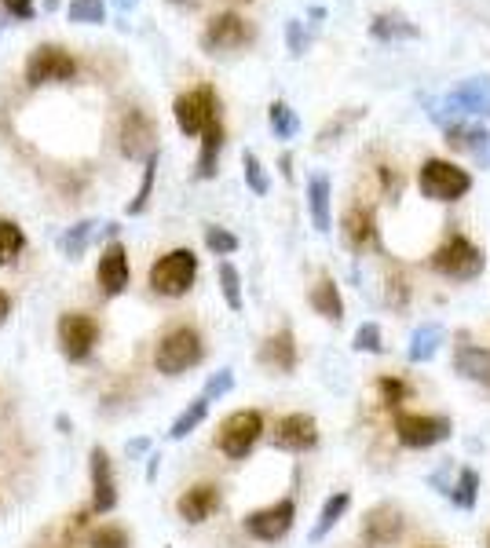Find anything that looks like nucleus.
I'll list each match as a JSON object with an SVG mask.
<instances>
[{
  "label": "nucleus",
  "instance_id": "9d476101",
  "mask_svg": "<svg viewBox=\"0 0 490 548\" xmlns=\"http://www.w3.org/2000/svg\"><path fill=\"white\" fill-rule=\"evenodd\" d=\"M253 37H256V30L242 19V15H235V11H224V15H216V19L205 26L202 48L209 55L235 52V48H245V44L253 41Z\"/></svg>",
  "mask_w": 490,
  "mask_h": 548
},
{
  "label": "nucleus",
  "instance_id": "a19ab883",
  "mask_svg": "<svg viewBox=\"0 0 490 548\" xmlns=\"http://www.w3.org/2000/svg\"><path fill=\"white\" fill-rule=\"evenodd\" d=\"M472 158L480 161V165H490V132L487 128H472L469 132V147H465Z\"/></svg>",
  "mask_w": 490,
  "mask_h": 548
},
{
  "label": "nucleus",
  "instance_id": "c03bdc74",
  "mask_svg": "<svg viewBox=\"0 0 490 548\" xmlns=\"http://www.w3.org/2000/svg\"><path fill=\"white\" fill-rule=\"evenodd\" d=\"M0 4H4V11H8L11 19L30 22L33 15H37V8H33V0H0Z\"/></svg>",
  "mask_w": 490,
  "mask_h": 548
},
{
  "label": "nucleus",
  "instance_id": "4468645a",
  "mask_svg": "<svg viewBox=\"0 0 490 548\" xmlns=\"http://www.w3.org/2000/svg\"><path fill=\"white\" fill-rule=\"evenodd\" d=\"M271 443H275L278 450H289V454H304V450H311V446L319 443V424H315V417H308V413H289V417H282V421L275 424Z\"/></svg>",
  "mask_w": 490,
  "mask_h": 548
},
{
  "label": "nucleus",
  "instance_id": "393cba45",
  "mask_svg": "<svg viewBox=\"0 0 490 548\" xmlns=\"http://www.w3.org/2000/svg\"><path fill=\"white\" fill-rule=\"evenodd\" d=\"M311 307L319 311L326 322H341L344 318V300H341V289H337V282L333 278H319V282L311 285Z\"/></svg>",
  "mask_w": 490,
  "mask_h": 548
},
{
  "label": "nucleus",
  "instance_id": "4c0bfd02",
  "mask_svg": "<svg viewBox=\"0 0 490 548\" xmlns=\"http://www.w3.org/2000/svg\"><path fill=\"white\" fill-rule=\"evenodd\" d=\"M231 388H235V369H216L213 377L205 380V391H202V395L209 402H213V399H224V395Z\"/></svg>",
  "mask_w": 490,
  "mask_h": 548
},
{
  "label": "nucleus",
  "instance_id": "9b49d317",
  "mask_svg": "<svg viewBox=\"0 0 490 548\" xmlns=\"http://www.w3.org/2000/svg\"><path fill=\"white\" fill-rule=\"evenodd\" d=\"M293 519H297V505L293 501H275V505H267V508H256V512H249L245 516V530L253 534L256 541H282L293 530Z\"/></svg>",
  "mask_w": 490,
  "mask_h": 548
},
{
  "label": "nucleus",
  "instance_id": "a878e982",
  "mask_svg": "<svg viewBox=\"0 0 490 548\" xmlns=\"http://www.w3.org/2000/svg\"><path fill=\"white\" fill-rule=\"evenodd\" d=\"M443 337H447V329L439 326V322H425V326L414 329V337H410V362H428L432 355L439 351V344H443Z\"/></svg>",
  "mask_w": 490,
  "mask_h": 548
},
{
  "label": "nucleus",
  "instance_id": "79ce46f5",
  "mask_svg": "<svg viewBox=\"0 0 490 548\" xmlns=\"http://www.w3.org/2000/svg\"><path fill=\"white\" fill-rule=\"evenodd\" d=\"M88 545L92 548H128V538H125V530H118V527H99Z\"/></svg>",
  "mask_w": 490,
  "mask_h": 548
},
{
  "label": "nucleus",
  "instance_id": "6e6552de",
  "mask_svg": "<svg viewBox=\"0 0 490 548\" xmlns=\"http://www.w3.org/2000/svg\"><path fill=\"white\" fill-rule=\"evenodd\" d=\"M260 435H264V417H260L256 410H238V413H231L224 424H220L216 446H220L231 461H242V457L256 446Z\"/></svg>",
  "mask_w": 490,
  "mask_h": 548
},
{
  "label": "nucleus",
  "instance_id": "c9c22d12",
  "mask_svg": "<svg viewBox=\"0 0 490 548\" xmlns=\"http://www.w3.org/2000/svg\"><path fill=\"white\" fill-rule=\"evenodd\" d=\"M205 249L216 256H231L238 253V238L227 227H205Z\"/></svg>",
  "mask_w": 490,
  "mask_h": 548
},
{
  "label": "nucleus",
  "instance_id": "37998d69",
  "mask_svg": "<svg viewBox=\"0 0 490 548\" xmlns=\"http://www.w3.org/2000/svg\"><path fill=\"white\" fill-rule=\"evenodd\" d=\"M377 391H381L384 406H399V402L406 399V384H403V380H395V377H381V380H377Z\"/></svg>",
  "mask_w": 490,
  "mask_h": 548
},
{
  "label": "nucleus",
  "instance_id": "72a5a7b5",
  "mask_svg": "<svg viewBox=\"0 0 490 548\" xmlns=\"http://www.w3.org/2000/svg\"><path fill=\"white\" fill-rule=\"evenodd\" d=\"M66 15H70V22H81V26H99L107 19V4L103 0H70Z\"/></svg>",
  "mask_w": 490,
  "mask_h": 548
},
{
  "label": "nucleus",
  "instance_id": "c85d7f7f",
  "mask_svg": "<svg viewBox=\"0 0 490 548\" xmlns=\"http://www.w3.org/2000/svg\"><path fill=\"white\" fill-rule=\"evenodd\" d=\"M205 413H209V399H205V395H198V399L187 402V410H183L180 417L172 421V428H169V439H172V443L187 439V435H191L194 428H198V424L205 421Z\"/></svg>",
  "mask_w": 490,
  "mask_h": 548
},
{
  "label": "nucleus",
  "instance_id": "39448f33",
  "mask_svg": "<svg viewBox=\"0 0 490 548\" xmlns=\"http://www.w3.org/2000/svg\"><path fill=\"white\" fill-rule=\"evenodd\" d=\"M432 267H436L443 278L472 282V278H480V271H483V253L469 242V238L454 234V238H447V242L432 253Z\"/></svg>",
  "mask_w": 490,
  "mask_h": 548
},
{
  "label": "nucleus",
  "instance_id": "f03ea898",
  "mask_svg": "<svg viewBox=\"0 0 490 548\" xmlns=\"http://www.w3.org/2000/svg\"><path fill=\"white\" fill-rule=\"evenodd\" d=\"M202 355H205L202 337H198L194 329L180 326V329H172V333H165V337L158 340L154 366H158V373H165V377H180V373H187V369L198 366Z\"/></svg>",
  "mask_w": 490,
  "mask_h": 548
},
{
  "label": "nucleus",
  "instance_id": "6ab92c4d",
  "mask_svg": "<svg viewBox=\"0 0 490 548\" xmlns=\"http://www.w3.org/2000/svg\"><path fill=\"white\" fill-rule=\"evenodd\" d=\"M330 176H322V172H315L308 180V212H311V223H315V231L319 234H330L333 227V216H330Z\"/></svg>",
  "mask_w": 490,
  "mask_h": 548
},
{
  "label": "nucleus",
  "instance_id": "09e8293b",
  "mask_svg": "<svg viewBox=\"0 0 490 548\" xmlns=\"http://www.w3.org/2000/svg\"><path fill=\"white\" fill-rule=\"evenodd\" d=\"M147 439H132V443H128V454H143V450H147Z\"/></svg>",
  "mask_w": 490,
  "mask_h": 548
},
{
  "label": "nucleus",
  "instance_id": "f8f14e48",
  "mask_svg": "<svg viewBox=\"0 0 490 548\" xmlns=\"http://www.w3.org/2000/svg\"><path fill=\"white\" fill-rule=\"evenodd\" d=\"M96 337H99V326L96 318L88 315H77V311H66L59 318V348L70 362H85L96 348Z\"/></svg>",
  "mask_w": 490,
  "mask_h": 548
},
{
  "label": "nucleus",
  "instance_id": "ea45409f",
  "mask_svg": "<svg viewBox=\"0 0 490 548\" xmlns=\"http://www.w3.org/2000/svg\"><path fill=\"white\" fill-rule=\"evenodd\" d=\"M286 41H289V55H293V59H300V55L308 52V33H304V22L300 19L286 22Z\"/></svg>",
  "mask_w": 490,
  "mask_h": 548
},
{
  "label": "nucleus",
  "instance_id": "f257e3e1",
  "mask_svg": "<svg viewBox=\"0 0 490 548\" xmlns=\"http://www.w3.org/2000/svg\"><path fill=\"white\" fill-rule=\"evenodd\" d=\"M425 114L443 128L465 125V117H490V77H469L443 99H425Z\"/></svg>",
  "mask_w": 490,
  "mask_h": 548
},
{
  "label": "nucleus",
  "instance_id": "b1692460",
  "mask_svg": "<svg viewBox=\"0 0 490 548\" xmlns=\"http://www.w3.org/2000/svg\"><path fill=\"white\" fill-rule=\"evenodd\" d=\"M454 369H458L461 377L476 380V384H483V388H490V351L487 348H472V344H465V348L454 351Z\"/></svg>",
  "mask_w": 490,
  "mask_h": 548
},
{
  "label": "nucleus",
  "instance_id": "49530a36",
  "mask_svg": "<svg viewBox=\"0 0 490 548\" xmlns=\"http://www.w3.org/2000/svg\"><path fill=\"white\" fill-rule=\"evenodd\" d=\"M8 315H11V300H8V293H4V289H0V326H4V322H8Z\"/></svg>",
  "mask_w": 490,
  "mask_h": 548
},
{
  "label": "nucleus",
  "instance_id": "dca6fc26",
  "mask_svg": "<svg viewBox=\"0 0 490 548\" xmlns=\"http://www.w3.org/2000/svg\"><path fill=\"white\" fill-rule=\"evenodd\" d=\"M128 253L121 242H110L107 249H103V256H99V271H96V282L99 289L107 296H121L128 289Z\"/></svg>",
  "mask_w": 490,
  "mask_h": 548
},
{
  "label": "nucleus",
  "instance_id": "ddd939ff",
  "mask_svg": "<svg viewBox=\"0 0 490 548\" xmlns=\"http://www.w3.org/2000/svg\"><path fill=\"white\" fill-rule=\"evenodd\" d=\"M121 150L132 161H147L158 154V128L143 110H128L121 121Z\"/></svg>",
  "mask_w": 490,
  "mask_h": 548
},
{
  "label": "nucleus",
  "instance_id": "3c124183",
  "mask_svg": "<svg viewBox=\"0 0 490 548\" xmlns=\"http://www.w3.org/2000/svg\"><path fill=\"white\" fill-rule=\"evenodd\" d=\"M169 4H194V0H169Z\"/></svg>",
  "mask_w": 490,
  "mask_h": 548
},
{
  "label": "nucleus",
  "instance_id": "7ed1b4c3",
  "mask_svg": "<svg viewBox=\"0 0 490 548\" xmlns=\"http://www.w3.org/2000/svg\"><path fill=\"white\" fill-rule=\"evenodd\" d=\"M417 187H421V194L432 201H458L472 190V176L443 158H428L425 165H421Z\"/></svg>",
  "mask_w": 490,
  "mask_h": 548
},
{
  "label": "nucleus",
  "instance_id": "5701e85b",
  "mask_svg": "<svg viewBox=\"0 0 490 548\" xmlns=\"http://www.w3.org/2000/svg\"><path fill=\"white\" fill-rule=\"evenodd\" d=\"M220 150H224V125H213L202 132V150H198V180H213L220 172Z\"/></svg>",
  "mask_w": 490,
  "mask_h": 548
},
{
  "label": "nucleus",
  "instance_id": "423d86ee",
  "mask_svg": "<svg viewBox=\"0 0 490 548\" xmlns=\"http://www.w3.org/2000/svg\"><path fill=\"white\" fill-rule=\"evenodd\" d=\"M74 77H77L74 55L66 52V48H59V44H41L26 59V85L30 88L63 85V81H74Z\"/></svg>",
  "mask_w": 490,
  "mask_h": 548
},
{
  "label": "nucleus",
  "instance_id": "412c9836",
  "mask_svg": "<svg viewBox=\"0 0 490 548\" xmlns=\"http://www.w3.org/2000/svg\"><path fill=\"white\" fill-rule=\"evenodd\" d=\"M341 231H344V242L352 245L355 253H363V249H370V245L377 242V227H373L370 209H348Z\"/></svg>",
  "mask_w": 490,
  "mask_h": 548
},
{
  "label": "nucleus",
  "instance_id": "603ef678",
  "mask_svg": "<svg viewBox=\"0 0 490 548\" xmlns=\"http://www.w3.org/2000/svg\"><path fill=\"white\" fill-rule=\"evenodd\" d=\"M487 548H490V545H487Z\"/></svg>",
  "mask_w": 490,
  "mask_h": 548
},
{
  "label": "nucleus",
  "instance_id": "8fccbe9b",
  "mask_svg": "<svg viewBox=\"0 0 490 548\" xmlns=\"http://www.w3.org/2000/svg\"><path fill=\"white\" fill-rule=\"evenodd\" d=\"M136 4H139V0H114V8H118V11H132Z\"/></svg>",
  "mask_w": 490,
  "mask_h": 548
},
{
  "label": "nucleus",
  "instance_id": "a18cd8bd",
  "mask_svg": "<svg viewBox=\"0 0 490 548\" xmlns=\"http://www.w3.org/2000/svg\"><path fill=\"white\" fill-rule=\"evenodd\" d=\"M381 180H384V187H388V194H399V190H403V180H395L392 169H381Z\"/></svg>",
  "mask_w": 490,
  "mask_h": 548
},
{
  "label": "nucleus",
  "instance_id": "4be33fe9",
  "mask_svg": "<svg viewBox=\"0 0 490 548\" xmlns=\"http://www.w3.org/2000/svg\"><path fill=\"white\" fill-rule=\"evenodd\" d=\"M370 33L377 37V41H384V44L417 41V37H421V30H417V26L406 19V15H399V11H384V15H377V19L370 22Z\"/></svg>",
  "mask_w": 490,
  "mask_h": 548
},
{
  "label": "nucleus",
  "instance_id": "7c9ffc66",
  "mask_svg": "<svg viewBox=\"0 0 490 548\" xmlns=\"http://www.w3.org/2000/svg\"><path fill=\"white\" fill-rule=\"evenodd\" d=\"M447 494L458 508H476V497H480V472H476V468H461L458 483L450 486Z\"/></svg>",
  "mask_w": 490,
  "mask_h": 548
},
{
  "label": "nucleus",
  "instance_id": "2f4dec72",
  "mask_svg": "<svg viewBox=\"0 0 490 548\" xmlns=\"http://www.w3.org/2000/svg\"><path fill=\"white\" fill-rule=\"evenodd\" d=\"M267 121H271V132H275L278 139H297V132H300V117H297V110L289 103H271V110H267Z\"/></svg>",
  "mask_w": 490,
  "mask_h": 548
},
{
  "label": "nucleus",
  "instance_id": "de8ad7c7",
  "mask_svg": "<svg viewBox=\"0 0 490 548\" xmlns=\"http://www.w3.org/2000/svg\"><path fill=\"white\" fill-rule=\"evenodd\" d=\"M147 461H150V464H147V479L154 483V479H158V468H161V457H158V454H150Z\"/></svg>",
  "mask_w": 490,
  "mask_h": 548
},
{
  "label": "nucleus",
  "instance_id": "aec40b11",
  "mask_svg": "<svg viewBox=\"0 0 490 548\" xmlns=\"http://www.w3.org/2000/svg\"><path fill=\"white\" fill-rule=\"evenodd\" d=\"M260 362L267 369H275V373H293L297 366V344H293V333L282 329L275 337L264 340V348H260Z\"/></svg>",
  "mask_w": 490,
  "mask_h": 548
},
{
  "label": "nucleus",
  "instance_id": "1a4fd4ad",
  "mask_svg": "<svg viewBox=\"0 0 490 548\" xmlns=\"http://www.w3.org/2000/svg\"><path fill=\"white\" fill-rule=\"evenodd\" d=\"M450 428H454V424H450L447 417H425V413H399V417H395V435H399V443L410 446V450H428V446L447 443Z\"/></svg>",
  "mask_w": 490,
  "mask_h": 548
},
{
  "label": "nucleus",
  "instance_id": "0eeeda50",
  "mask_svg": "<svg viewBox=\"0 0 490 548\" xmlns=\"http://www.w3.org/2000/svg\"><path fill=\"white\" fill-rule=\"evenodd\" d=\"M172 114H176L183 136H202L213 121H220V99H216L213 88H194L172 103Z\"/></svg>",
  "mask_w": 490,
  "mask_h": 548
},
{
  "label": "nucleus",
  "instance_id": "a211bd4d",
  "mask_svg": "<svg viewBox=\"0 0 490 548\" xmlns=\"http://www.w3.org/2000/svg\"><path fill=\"white\" fill-rule=\"evenodd\" d=\"M216 508H220V490H216V486H209V483L191 486V490H187V494L176 501V512H180L187 523H205V519L213 516Z\"/></svg>",
  "mask_w": 490,
  "mask_h": 548
},
{
  "label": "nucleus",
  "instance_id": "e433bc0d",
  "mask_svg": "<svg viewBox=\"0 0 490 548\" xmlns=\"http://www.w3.org/2000/svg\"><path fill=\"white\" fill-rule=\"evenodd\" d=\"M154 172H158V154L154 158L143 161V183H139V194L136 201L128 205V216H139V212L147 209V201H150V190H154Z\"/></svg>",
  "mask_w": 490,
  "mask_h": 548
},
{
  "label": "nucleus",
  "instance_id": "20e7f679",
  "mask_svg": "<svg viewBox=\"0 0 490 548\" xmlns=\"http://www.w3.org/2000/svg\"><path fill=\"white\" fill-rule=\"evenodd\" d=\"M198 278V256L191 249H172L150 267V289L161 296H183Z\"/></svg>",
  "mask_w": 490,
  "mask_h": 548
},
{
  "label": "nucleus",
  "instance_id": "f704fd0d",
  "mask_svg": "<svg viewBox=\"0 0 490 548\" xmlns=\"http://www.w3.org/2000/svg\"><path fill=\"white\" fill-rule=\"evenodd\" d=\"M242 169H245V183H249V190L264 198L267 190H271V180H267L264 165H260V158H256L253 150H245V154H242Z\"/></svg>",
  "mask_w": 490,
  "mask_h": 548
},
{
  "label": "nucleus",
  "instance_id": "473e14b6",
  "mask_svg": "<svg viewBox=\"0 0 490 548\" xmlns=\"http://www.w3.org/2000/svg\"><path fill=\"white\" fill-rule=\"evenodd\" d=\"M220 293H224V300H227V307L231 311H242L245 307V300H242V274H238V267L235 264H220Z\"/></svg>",
  "mask_w": 490,
  "mask_h": 548
},
{
  "label": "nucleus",
  "instance_id": "58836bf2",
  "mask_svg": "<svg viewBox=\"0 0 490 548\" xmlns=\"http://www.w3.org/2000/svg\"><path fill=\"white\" fill-rule=\"evenodd\" d=\"M355 351H384V344H381V326L377 322H363V326L355 329Z\"/></svg>",
  "mask_w": 490,
  "mask_h": 548
},
{
  "label": "nucleus",
  "instance_id": "f3484780",
  "mask_svg": "<svg viewBox=\"0 0 490 548\" xmlns=\"http://www.w3.org/2000/svg\"><path fill=\"white\" fill-rule=\"evenodd\" d=\"M399 534H403V516H399L395 505H377L373 512H366V523H363L366 545L388 548L399 541Z\"/></svg>",
  "mask_w": 490,
  "mask_h": 548
},
{
  "label": "nucleus",
  "instance_id": "2eb2a0df",
  "mask_svg": "<svg viewBox=\"0 0 490 548\" xmlns=\"http://www.w3.org/2000/svg\"><path fill=\"white\" fill-rule=\"evenodd\" d=\"M88 468H92V508H96L99 516H107L118 508V483H114V468H110V454L103 446L92 450L88 457Z\"/></svg>",
  "mask_w": 490,
  "mask_h": 548
},
{
  "label": "nucleus",
  "instance_id": "cd10ccee",
  "mask_svg": "<svg viewBox=\"0 0 490 548\" xmlns=\"http://www.w3.org/2000/svg\"><path fill=\"white\" fill-rule=\"evenodd\" d=\"M96 227H99L96 220L74 223V227H70V231L59 238V253H63L66 260H81V256H85V249H88V242H92V234H96Z\"/></svg>",
  "mask_w": 490,
  "mask_h": 548
},
{
  "label": "nucleus",
  "instance_id": "c756f323",
  "mask_svg": "<svg viewBox=\"0 0 490 548\" xmlns=\"http://www.w3.org/2000/svg\"><path fill=\"white\" fill-rule=\"evenodd\" d=\"M26 249V234L15 220H0V267H11Z\"/></svg>",
  "mask_w": 490,
  "mask_h": 548
},
{
  "label": "nucleus",
  "instance_id": "bb28decb",
  "mask_svg": "<svg viewBox=\"0 0 490 548\" xmlns=\"http://www.w3.org/2000/svg\"><path fill=\"white\" fill-rule=\"evenodd\" d=\"M348 505H352V494H348V490H337V494L326 497V505H322V512H319V523L311 527V541H315V545H319V541L326 538L337 523H341V516L348 512Z\"/></svg>",
  "mask_w": 490,
  "mask_h": 548
}]
</instances>
